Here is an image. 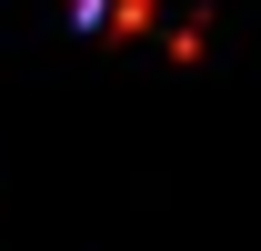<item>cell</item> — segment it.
Segmentation results:
<instances>
[{
	"label": "cell",
	"mask_w": 261,
	"mask_h": 251,
	"mask_svg": "<svg viewBox=\"0 0 261 251\" xmlns=\"http://www.w3.org/2000/svg\"><path fill=\"white\" fill-rule=\"evenodd\" d=\"M111 40H141V31H161V0H111V20H100Z\"/></svg>",
	"instance_id": "6da1fadb"
},
{
	"label": "cell",
	"mask_w": 261,
	"mask_h": 251,
	"mask_svg": "<svg viewBox=\"0 0 261 251\" xmlns=\"http://www.w3.org/2000/svg\"><path fill=\"white\" fill-rule=\"evenodd\" d=\"M201 51H211V20L181 10V20H171V61H201Z\"/></svg>",
	"instance_id": "7a4b0ae2"
},
{
	"label": "cell",
	"mask_w": 261,
	"mask_h": 251,
	"mask_svg": "<svg viewBox=\"0 0 261 251\" xmlns=\"http://www.w3.org/2000/svg\"><path fill=\"white\" fill-rule=\"evenodd\" d=\"M70 20H81V31H100V20H111V0H61Z\"/></svg>",
	"instance_id": "3957f363"
}]
</instances>
